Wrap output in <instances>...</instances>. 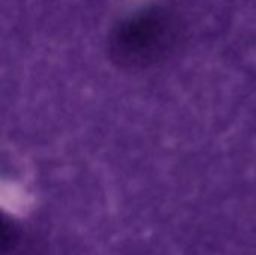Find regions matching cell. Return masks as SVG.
I'll use <instances>...</instances> for the list:
<instances>
[{
  "label": "cell",
  "instance_id": "obj_1",
  "mask_svg": "<svg viewBox=\"0 0 256 255\" xmlns=\"http://www.w3.org/2000/svg\"><path fill=\"white\" fill-rule=\"evenodd\" d=\"M168 36V26L162 18L146 17L124 27L120 33V50L136 59H146L160 50Z\"/></svg>",
  "mask_w": 256,
  "mask_h": 255
},
{
  "label": "cell",
  "instance_id": "obj_2",
  "mask_svg": "<svg viewBox=\"0 0 256 255\" xmlns=\"http://www.w3.org/2000/svg\"><path fill=\"white\" fill-rule=\"evenodd\" d=\"M20 240V233L15 228L14 224L10 222H4V230H3V251L8 252L10 249H14Z\"/></svg>",
  "mask_w": 256,
  "mask_h": 255
}]
</instances>
